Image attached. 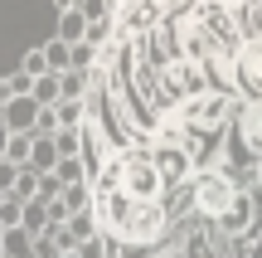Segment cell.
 I'll return each mask as SVG.
<instances>
[{
    "mask_svg": "<svg viewBox=\"0 0 262 258\" xmlns=\"http://www.w3.org/2000/svg\"><path fill=\"white\" fill-rule=\"evenodd\" d=\"M15 185H19V166L0 161V195H5V190H15Z\"/></svg>",
    "mask_w": 262,
    "mask_h": 258,
    "instance_id": "20",
    "label": "cell"
},
{
    "mask_svg": "<svg viewBox=\"0 0 262 258\" xmlns=\"http://www.w3.org/2000/svg\"><path fill=\"white\" fill-rule=\"evenodd\" d=\"M0 229H5V224H0Z\"/></svg>",
    "mask_w": 262,
    "mask_h": 258,
    "instance_id": "26",
    "label": "cell"
},
{
    "mask_svg": "<svg viewBox=\"0 0 262 258\" xmlns=\"http://www.w3.org/2000/svg\"><path fill=\"white\" fill-rule=\"evenodd\" d=\"M93 64V44H73V68H88Z\"/></svg>",
    "mask_w": 262,
    "mask_h": 258,
    "instance_id": "22",
    "label": "cell"
},
{
    "mask_svg": "<svg viewBox=\"0 0 262 258\" xmlns=\"http://www.w3.org/2000/svg\"><path fill=\"white\" fill-rule=\"evenodd\" d=\"M243 142L253 146V151H262V112H248V122H243Z\"/></svg>",
    "mask_w": 262,
    "mask_h": 258,
    "instance_id": "16",
    "label": "cell"
},
{
    "mask_svg": "<svg viewBox=\"0 0 262 258\" xmlns=\"http://www.w3.org/2000/svg\"><path fill=\"white\" fill-rule=\"evenodd\" d=\"M54 146H58V156H73V151H78V136H73V132H58Z\"/></svg>",
    "mask_w": 262,
    "mask_h": 258,
    "instance_id": "21",
    "label": "cell"
},
{
    "mask_svg": "<svg viewBox=\"0 0 262 258\" xmlns=\"http://www.w3.org/2000/svg\"><path fill=\"white\" fill-rule=\"evenodd\" d=\"M54 181L58 185H83V161H78V156H63V161L54 166Z\"/></svg>",
    "mask_w": 262,
    "mask_h": 258,
    "instance_id": "14",
    "label": "cell"
},
{
    "mask_svg": "<svg viewBox=\"0 0 262 258\" xmlns=\"http://www.w3.org/2000/svg\"><path fill=\"white\" fill-rule=\"evenodd\" d=\"M248 214H253V205H248V195H238L233 205H228V214H224V229H248Z\"/></svg>",
    "mask_w": 262,
    "mask_h": 258,
    "instance_id": "13",
    "label": "cell"
},
{
    "mask_svg": "<svg viewBox=\"0 0 262 258\" xmlns=\"http://www.w3.org/2000/svg\"><path fill=\"white\" fill-rule=\"evenodd\" d=\"M78 122H83V103H58V127H63V132H73Z\"/></svg>",
    "mask_w": 262,
    "mask_h": 258,
    "instance_id": "17",
    "label": "cell"
},
{
    "mask_svg": "<svg viewBox=\"0 0 262 258\" xmlns=\"http://www.w3.org/2000/svg\"><path fill=\"white\" fill-rule=\"evenodd\" d=\"M219 5H228V0H219ZM238 5H243V0H238Z\"/></svg>",
    "mask_w": 262,
    "mask_h": 258,
    "instance_id": "25",
    "label": "cell"
},
{
    "mask_svg": "<svg viewBox=\"0 0 262 258\" xmlns=\"http://www.w3.org/2000/svg\"><path fill=\"white\" fill-rule=\"evenodd\" d=\"M238 29L248 44H262V0H243L238 5Z\"/></svg>",
    "mask_w": 262,
    "mask_h": 258,
    "instance_id": "7",
    "label": "cell"
},
{
    "mask_svg": "<svg viewBox=\"0 0 262 258\" xmlns=\"http://www.w3.org/2000/svg\"><path fill=\"white\" fill-rule=\"evenodd\" d=\"M233 73H238V88H243L253 103H262V44H243L238 49Z\"/></svg>",
    "mask_w": 262,
    "mask_h": 258,
    "instance_id": "4",
    "label": "cell"
},
{
    "mask_svg": "<svg viewBox=\"0 0 262 258\" xmlns=\"http://www.w3.org/2000/svg\"><path fill=\"white\" fill-rule=\"evenodd\" d=\"M34 103H39V107H58V103H63L58 73H44V78H34Z\"/></svg>",
    "mask_w": 262,
    "mask_h": 258,
    "instance_id": "10",
    "label": "cell"
},
{
    "mask_svg": "<svg viewBox=\"0 0 262 258\" xmlns=\"http://www.w3.org/2000/svg\"><path fill=\"white\" fill-rule=\"evenodd\" d=\"M44 58H49V73H68V68H73V44H63V39H58V44L44 49Z\"/></svg>",
    "mask_w": 262,
    "mask_h": 258,
    "instance_id": "12",
    "label": "cell"
},
{
    "mask_svg": "<svg viewBox=\"0 0 262 258\" xmlns=\"http://www.w3.org/2000/svg\"><path fill=\"white\" fill-rule=\"evenodd\" d=\"M25 224H29V229H34V234H44V224H49V210H44V205H25Z\"/></svg>",
    "mask_w": 262,
    "mask_h": 258,
    "instance_id": "19",
    "label": "cell"
},
{
    "mask_svg": "<svg viewBox=\"0 0 262 258\" xmlns=\"http://www.w3.org/2000/svg\"><path fill=\"white\" fill-rule=\"evenodd\" d=\"M63 161V156H58V146H54V136H34V156H29V171H54V166Z\"/></svg>",
    "mask_w": 262,
    "mask_h": 258,
    "instance_id": "8",
    "label": "cell"
},
{
    "mask_svg": "<svg viewBox=\"0 0 262 258\" xmlns=\"http://www.w3.org/2000/svg\"><path fill=\"white\" fill-rule=\"evenodd\" d=\"M15 97H34V78H29V73L0 78V103H15Z\"/></svg>",
    "mask_w": 262,
    "mask_h": 258,
    "instance_id": "9",
    "label": "cell"
},
{
    "mask_svg": "<svg viewBox=\"0 0 262 258\" xmlns=\"http://www.w3.org/2000/svg\"><path fill=\"white\" fill-rule=\"evenodd\" d=\"M19 73H29V78H44V73H49V58H44V49H29V54H25V64H19Z\"/></svg>",
    "mask_w": 262,
    "mask_h": 258,
    "instance_id": "15",
    "label": "cell"
},
{
    "mask_svg": "<svg viewBox=\"0 0 262 258\" xmlns=\"http://www.w3.org/2000/svg\"><path fill=\"white\" fill-rule=\"evenodd\" d=\"M238 112V103L228 93H199V97H189L185 107H180V122L189 127V132H219V127H228V117Z\"/></svg>",
    "mask_w": 262,
    "mask_h": 258,
    "instance_id": "1",
    "label": "cell"
},
{
    "mask_svg": "<svg viewBox=\"0 0 262 258\" xmlns=\"http://www.w3.org/2000/svg\"><path fill=\"white\" fill-rule=\"evenodd\" d=\"M58 10H78V0H58Z\"/></svg>",
    "mask_w": 262,
    "mask_h": 258,
    "instance_id": "24",
    "label": "cell"
},
{
    "mask_svg": "<svg viewBox=\"0 0 262 258\" xmlns=\"http://www.w3.org/2000/svg\"><path fill=\"white\" fill-rule=\"evenodd\" d=\"M160 229H165V210H160L156 200H141L136 210H131V220H126L122 239H131V244H150Z\"/></svg>",
    "mask_w": 262,
    "mask_h": 258,
    "instance_id": "3",
    "label": "cell"
},
{
    "mask_svg": "<svg viewBox=\"0 0 262 258\" xmlns=\"http://www.w3.org/2000/svg\"><path fill=\"white\" fill-rule=\"evenodd\" d=\"M233 200H238V190H233L228 175H219V171H199V175H194V205H199L204 214H219V220H224Z\"/></svg>",
    "mask_w": 262,
    "mask_h": 258,
    "instance_id": "2",
    "label": "cell"
},
{
    "mask_svg": "<svg viewBox=\"0 0 262 258\" xmlns=\"http://www.w3.org/2000/svg\"><path fill=\"white\" fill-rule=\"evenodd\" d=\"M19 220H25V205H19V200H0V224H5V229H15Z\"/></svg>",
    "mask_w": 262,
    "mask_h": 258,
    "instance_id": "18",
    "label": "cell"
},
{
    "mask_svg": "<svg viewBox=\"0 0 262 258\" xmlns=\"http://www.w3.org/2000/svg\"><path fill=\"white\" fill-rule=\"evenodd\" d=\"M44 107L34 103V97H15V103H5V112H0V122L10 127V136H34V122Z\"/></svg>",
    "mask_w": 262,
    "mask_h": 258,
    "instance_id": "5",
    "label": "cell"
},
{
    "mask_svg": "<svg viewBox=\"0 0 262 258\" xmlns=\"http://www.w3.org/2000/svg\"><path fill=\"white\" fill-rule=\"evenodd\" d=\"M88 15L83 10H63V15H58V39H63V44H88Z\"/></svg>",
    "mask_w": 262,
    "mask_h": 258,
    "instance_id": "6",
    "label": "cell"
},
{
    "mask_svg": "<svg viewBox=\"0 0 262 258\" xmlns=\"http://www.w3.org/2000/svg\"><path fill=\"white\" fill-rule=\"evenodd\" d=\"M5 151H10V127L0 122V161H5Z\"/></svg>",
    "mask_w": 262,
    "mask_h": 258,
    "instance_id": "23",
    "label": "cell"
},
{
    "mask_svg": "<svg viewBox=\"0 0 262 258\" xmlns=\"http://www.w3.org/2000/svg\"><path fill=\"white\" fill-rule=\"evenodd\" d=\"M58 88H63V103H78L88 88V68H68V73H58Z\"/></svg>",
    "mask_w": 262,
    "mask_h": 258,
    "instance_id": "11",
    "label": "cell"
}]
</instances>
